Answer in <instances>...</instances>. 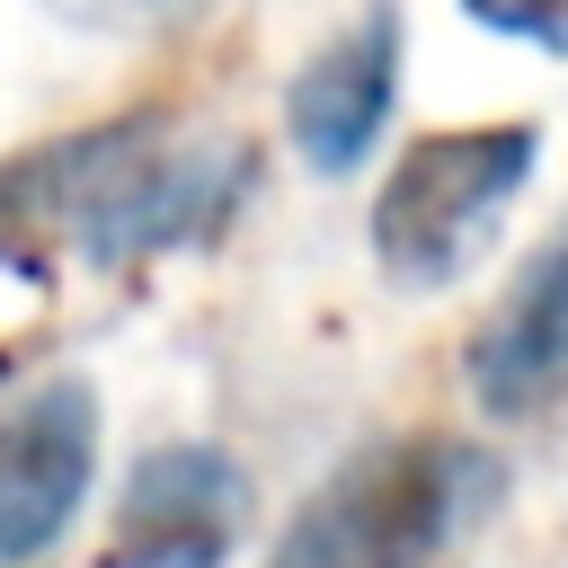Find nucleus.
I'll return each mask as SVG.
<instances>
[{
  "mask_svg": "<svg viewBox=\"0 0 568 568\" xmlns=\"http://www.w3.org/2000/svg\"><path fill=\"white\" fill-rule=\"evenodd\" d=\"M53 18H71V27H98V36H115V27H151V18H169V9H186V0H44Z\"/></svg>",
  "mask_w": 568,
  "mask_h": 568,
  "instance_id": "obj_9",
  "label": "nucleus"
},
{
  "mask_svg": "<svg viewBox=\"0 0 568 568\" xmlns=\"http://www.w3.org/2000/svg\"><path fill=\"white\" fill-rule=\"evenodd\" d=\"M541 169V124L497 115V124H435L417 133L390 178L373 186V266L399 293H444L479 266V248L497 240L506 204L532 186Z\"/></svg>",
  "mask_w": 568,
  "mask_h": 568,
  "instance_id": "obj_3",
  "label": "nucleus"
},
{
  "mask_svg": "<svg viewBox=\"0 0 568 568\" xmlns=\"http://www.w3.org/2000/svg\"><path fill=\"white\" fill-rule=\"evenodd\" d=\"M240 515H248L240 453L213 435H169V444L133 453L98 568H231Z\"/></svg>",
  "mask_w": 568,
  "mask_h": 568,
  "instance_id": "obj_4",
  "label": "nucleus"
},
{
  "mask_svg": "<svg viewBox=\"0 0 568 568\" xmlns=\"http://www.w3.org/2000/svg\"><path fill=\"white\" fill-rule=\"evenodd\" d=\"M462 18L506 36V44H532V53L568 62V0H462Z\"/></svg>",
  "mask_w": 568,
  "mask_h": 568,
  "instance_id": "obj_8",
  "label": "nucleus"
},
{
  "mask_svg": "<svg viewBox=\"0 0 568 568\" xmlns=\"http://www.w3.org/2000/svg\"><path fill=\"white\" fill-rule=\"evenodd\" d=\"M98 479V390L80 373L36 382L0 408V568L44 559Z\"/></svg>",
  "mask_w": 568,
  "mask_h": 568,
  "instance_id": "obj_6",
  "label": "nucleus"
},
{
  "mask_svg": "<svg viewBox=\"0 0 568 568\" xmlns=\"http://www.w3.org/2000/svg\"><path fill=\"white\" fill-rule=\"evenodd\" d=\"M462 373L488 417H541L550 399H568V222L524 257V275L470 328Z\"/></svg>",
  "mask_w": 568,
  "mask_h": 568,
  "instance_id": "obj_7",
  "label": "nucleus"
},
{
  "mask_svg": "<svg viewBox=\"0 0 568 568\" xmlns=\"http://www.w3.org/2000/svg\"><path fill=\"white\" fill-rule=\"evenodd\" d=\"M399 53H408L399 0H373L320 53H302V71L284 80V142L302 151L311 178H355L373 160L382 124L399 106Z\"/></svg>",
  "mask_w": 568,
  "mask_h": 568,
  "instance_id": "obj_5",
  "label": "nucleus"
},
{
  "mask_svg": "<svg viewBox=\"0 0 568 568\" xmlns=\"http://www.w3.org/2000/svg\"><path fill=\"white\" fill-rule=\"evenodd\" d=\"M257 195V142L178 98L62 124L0 160V284L133 275L213 248Z\"/></svg>",
  "mask_w": 568,
  "mask_h": 568,
  "instance_id": "obj_1",
  "label": "nucleus"
},
{
  "mask_svg": "<svg viewBox=\"0 0 568 568\" xmlns=\"http://www.w3.org/2000/svg\"><path fill=\"white\" fill-rule=\"evenodd\" d=\"M506 497V462L479 435L417 426L355 444L266 541V568H444L488 506Z\"/></svg>",
  "mask_w": 568,
  "mask_h": 568,
  "instance_id": "obj_2",
  "label": "nucleus"
}]
</instances>
